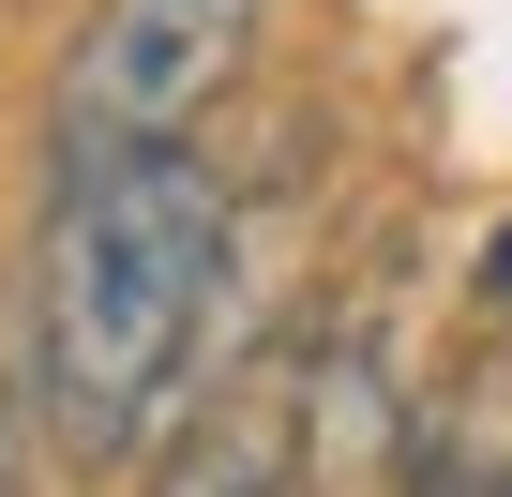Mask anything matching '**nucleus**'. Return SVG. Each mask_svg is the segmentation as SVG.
Segmentation results:
<instances>
[{"mask_svg":"<svg viewBox=\"0 0 512 497\" xmlns=\"http://www.w3.org/2000/svg\"><path fill=\"white\" fill-rule=\"evenodd\" d=\"M226 166L211 151H136V166H61L46 241H31V407L46 452L76 467H151L166 422L211 377L226 317Z\"/></svg>","mask_w":512,"mask_h":497,"instance_id":"nucleus-1","label":"nucleus"},{"mask_svg":"<svg viewBox=\"0 0 512 497\" xmlns=\"http://www.w3.org/2000/svg\"><path fill=\"white\" fill-rule=\"evenodd\" d=\"M241 61H256V0H106L61 46V91H46V181L196 151V121L241 91Z\"/></svg>","mask_w":512,"mask_h":497,"instance_id":"nucleus-2","label":"nucleus"},{"mask_svg":"<svg viewBox=\"0 0 512 497\" xmlns=\"http://www.w3.org/2000/svg\"><path fill=\"white\" fill-rule=\"evenodd\" d=\"M302 482V392H226L181 452H151V497H287Z\"/></svg>","mask_w":512,"mask_h":497,"instance_id":"nucleus-3","label":"nucleus"},{"mask_svg":"<svg viewBox=\"0 0 512 497\" xmlns=\"http://www.w3.org/2000/svg\"><path fill=\"white\" fill-rule=\"evenodd\" d=\"M407 497H512V422H497V437H482V422H437Z\"/></svg>","mask_w":512,"mask_h":497,"instance_id":"nucleus-4","label":"nucleus"},{"mask_svg":"<svg viewBox=\"0 0 512 497\" xmlns=\"http://www.w3.org/2000/svg\"><path fill=\"white\" fill-rule=\"evenodd\" d=\"M31 452H46V407H31V332H0V497H31Z\"/></svg>","mask_w":512,"mask_h":497,"instance_id":"nucleus-5","label":"nucleus"}]
</instances>
